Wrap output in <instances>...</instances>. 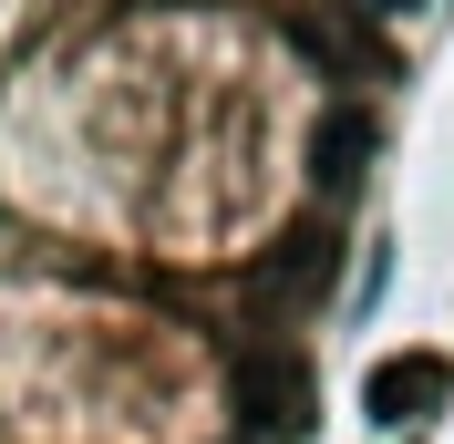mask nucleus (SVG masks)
Here are the masks:
<instances>
[{
    "label": "nucleus",
    "instance_id": "f257e3e1",
    "mask_svg": "<svg viewBox=\"0 0 454 444\" xmlns=\"http://www.w3.org/2000/svg\"><path fill=\"white\" fill-rule=\"evenodd\" d=\"M227 403H238V434H310V361L300 352H269V341H258V352H238L227 361Z\"/></svg>",
    "mask_w": 454,
    "mask_h": 444
},
{
    "label": "nucleus",
    "instance_id": "f03ea898",
    "mask_svg": "<svg viewBox=\"0 0 454 444\" xmlns=\"http://www.w3.org/2000/svg\"><path fill=\"white\" fill-rule=\"evenodd\" d=\"M444 392H454V361L444 352H393V361H372L362 414L403 434V424H434V414H444Z\"/></svg>",
    "mask_w": 454,
    "mask_h": 444
},
{
    "label": "nucleus",
    "instance_id": "7ed1b4c3",
    "mask_svg": "<svg viewBox=\"0 0 454 444\" xmlns=\"http://www.w3.org/2000/svg\"><path fill=\"white\" fill-rule=\"evenodd\" d=\"M331 258H340V227H331V207H320V218H300V227L269 238V258L248 269V289L258 300H310L320 279H331Z\"/></svg>",
    "mask_w": 454,
    "mask_h": 444
},
{
    "label": "nucleus",
    "instance_id": "20e7f679",
    "mask_svg": "<svg viewBox=\"0 0 454 444\" xmlns=\"http://www.w3.org/2000/svg\"><path fill=\"white\" fill-rule=\"evenodd\" d=\"M372 114L362 104H320V124H310V186L320 196H351L362 186V166H372Z\"/></svg>",
    "mask_w": 454,
    "mask_h": 444
},
{
    "label": "nucleus",
    "instance_id": "39448f33",
    "mask_svg": "<svg viewBox=\"0 0 454 444\" xmlns=\"http://www.w3.org/2000/svg\"><path fill=\"white\" fill-rule=\"evenodd\" d=\"M289 42H300L310 62H340V73H362V83H382V73H393V52H382L372 31H351L340 11H300V21H289Z\"/></svg>",
    "mask_w": 454,
    "mask_h": 444
}]
</instances>
